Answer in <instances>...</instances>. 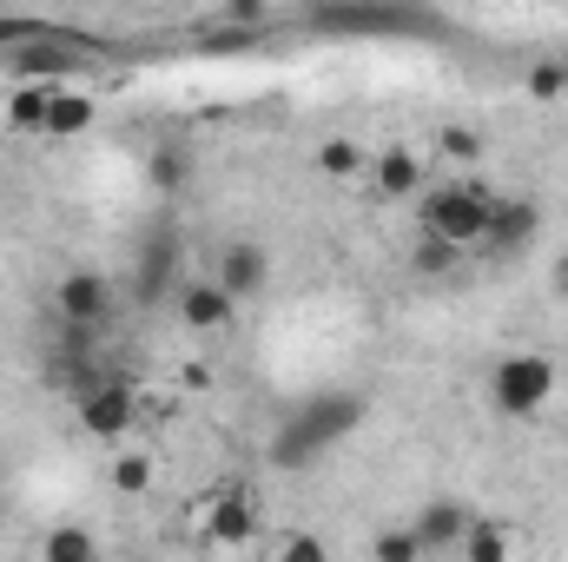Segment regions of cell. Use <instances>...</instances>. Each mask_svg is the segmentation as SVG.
Instances as JSON below:
<instances>
[{
	"mask_svg": "<svg viewBox=\"0 0 568 562\" xmlns=\"http://www.w3.org/2000/svg\"><path fill=\"white\" fill-rule=\"evenodd\" d=\"M371 185L384 192V199H424V152L417 145H404V140H390V145H377L371 152Z\"/></svg>",
	"mask_w": 568,
	"mask_h": 562,
	"instance_id": "12",
	"label": "cell"
},
{
	"mask_svg": "<svg viewBox=\"0 0 568 562\" xmlns=\"http://www.w3.org/2000/svg\"><path fill=\"white\" fill-rule=\"evenodd\" d=\"M516 550H523V543H516V523H503V516H476L456 556L463 562H516Z\"/></svg>",
	"mask_w": 568,
	"mask_h": 562,
	"instance_id": "15",
	"label": "cell"
},
{
	"mask_svg": "<svg viewBox=\"0 0 568 562\" xmlns=\"http://www.w3.org/2000/svg\"><path fill=\"white\" fill-rule=\"evenodd\" d=\"M562 284H568V265H562Z\"/></svg>",
	"mask_w": 568,
	"mask_h": 562,
	"instance_id": "25",
	"label": "cell"
},
{
	"mask_svg": "<svg viewBox=\"0 0 568 562\" xmlns=\"http://www.w3.org/2000/svg\"><path fill=\"white\" fill-rule=\"evenodd\" d=\"M317 172L324 179H364L371 172V152L357 140H344V133H331V140H317Z\"/></svg>",
	"mask_w": 568,
	"mask_h": 562,
	"instance_id": "18",
	"label": "cell"
},
{
	"mask_svg": "<svg viewBox=\"0 0 568 562\" xmlns=\"http://www.w3.org/2000/svg\"><path fill=\"white\" fill-rule=\"evenodd\" d=\"M185 172H192V165H185V152H179V145H159V152L145 159V179H152V192H165V199L185 185Z\"/></svg>",
	"mask_w": 568,
	"mask_h": 562,
	"instance_id": "21",
	"label": "cell"
},
{
	"mask_svg": "<svg viewBox=\"0 0 568 562\" xmlns=\"http://www.w3.org/2000/svg\"><path fill=\"white\" fill-rule=\"evenodd\" d=\"M258 530H265L258 496L239 490V483H219V490L192 510V536H199L205 550H245V543H258Z\"/></svg>",
	"mask_w": 568,
	"mask_h": 562,
	"instance_id": "5",
	"label": "cell"
},
{
	"mask_svg": "<svg viewBox=\"0 0 568 562\" xmlns=\"http://www.w3.org/2000/svg\"><path fill=\"white\" fill-rule=\"evenodd\" d=\"M364 418H371L364 391H311V398H297L284 411L278 436H272V463L278 470H311L317 456H331L337 443H351Z\"/></svg>",
	"mask_w": 568,
	"mask_h": 562,
	"instance_id": "1",
	"label": "cell"
},
{
	"mask_svg": "<svg viewBox=\"0 0 568 562\" xmlns=\"http://www.w3.org/2000/svg\"><path fill=\"white\" fill-rule=\"evenodd\" d=\"M212 284H219V291L245 311V304L272 284V252H265L258 239H232V245L219 252V265H212Z\"/></svg>",
	"mask_w": 568,
	"mask_h": 562,
	"instance_id": "8",
	"label": "cell"
},
{
	"mask_svg": "<svg viewBox=\"0 0 568 562\" xmlns=\"http://www.w3.org/2000/svg\"><path fill=\"white\" fill-rule=\"evenodd\" d=\"M556 391H562V364H556L549 351H536V344L503 351V358L489 364V378H483L489 411H496V418H509V423L542 418V411L556 404Z\"/></svg>",
	"mask_w": 568,
	"mask_h": 562,
	"instance_id": "3",
	"label": "cell"
},
{
	"mask_svg": "<svg viewBox=\"0 0 568 562\" xmlns=\"http://www.w3.org/2000/svg\"><path fill=\"white\" fill-rule=\"evenodd\" d=\"M33 562H106V550H100V536H93L87 523H53V530L40 536Z\"/></svg>",
	"mask_w": 568,
	"mask_h": 562,
	"instance_id": "16",
	"label": "cell"
},
{
	"mask_svg": "<svg viewBox=\"0 0 568 562\" xmlns=\"http://www.w3.org/2000/svg\"><path fill=\"white\" fill-rule=\"evenodd\" d=\"M371 562H429V556L417 550L410 523H384V530L371 536Z\"/></svg>",
	"mask_w": 568,
	"mask_h": 562,
	"instance_id": "19",
	"label": "cell"
},
{
	"mask_svg": "<svg viewBox=\"0 0 568 562\" xmlns=\"http://www.w3.org/2000/svg\"><path fill=\"white\" fill-rule=\"evenodd\" d=\"M93 120H100V100H93V93H80V87H53V107H47V140H80Z\"/></svg>",
	"mask_w": 568,
	"mask_h": 562,
	"instance_id": "14",
	"label": "cell"
},
{
	"mask_svg": "<svg viewBox=\"0 0 568 562\" xmlns=\"http://www.w3.org/2000/svg\"><path fill=\"white\" fill-rule=\"evenodd\" d=\"M542 232V205L529 192H496V212H489V232H483V259H516L529 252Z\"/></svg>",
	"mask_w": 568,
	"mask_h": 562,
	"instance_id": "7",
	"label": "cell"
},
{
	"mask_svg": "<svg viewBox=\"0 0 568 562\" xmlns=\"http://www.w3.org/2000/svg\"><path fill=\"white\" fill-rule=\"evenodd\" d=\"M152 476H159V463H152V450H113V463H106V483L120 490V496H145L152 490Z\"/></svg>",
	"mask_w": 568,
	"mask_h": 562,
	"instance_id": "17",
	"label": "cell"
},
{
	"mask_svg": "<svg viewBox=\"0 0 568 562\" xmlns=\"http://www.w3.org/2000/svg\"><path fill=\"white\" fill-rule=\"evenodd\" d=\"M410 265H417L424 279H443V272H456V252H449V245H436V239H417Z\"/></svg>",
	"mask_w": 568,
	"mask_h": 562,
	"instance_id": "24",
	"label": "cell"
},
{
	"mask_svg": "<svg viewBox=\"0 0 568 562\" xmlns=\"http://www.w3.org/2000/svg\"><path fill=\"white\" fill-rule=\"evenodd\" d=\"M272 562H331V550H324V536H317V530H284L278 556H272Z\"/></svg>",
	"mask_w": 568,
	"mask_h": 562,
	"instance_id": "23",
	"label": "cell"
},
{
	"mask_svg": "<svg viewBox=\"0 0 568 562\" xmlns=\"http://www.w3.org/2000/svg\"><path fill=\"white\" fill-rule=\"evenodd\" d=\"M489 212H496V192L483 179H443V185H424L417 199V239H436L449 245L456 259L463 252H483V232H489Z\"/></svg>",
	"mask_w": 568,
	"mask_h": 562,
	"instance_id": "2",
	"label": "cell"
},
{
	"mask_svg": "<svg viewBox=\"0 0 568 562\" xmlns=\"http://www.w3.org/2000/svg\"><path fill=\"white\" fill-rule=\"evenodd\" d=\"M73 423H80V436H93L106 450H126L133 430L145 423V384L133 371H100L87 391H73Z\"/></svg>",
	"mask_w": 568,
	"mask_h": 562,
	"instance_id": "4",
	"label": "cell"
},
{
	"mask_svg": "<svg viewBox=\"0 0 568 562\" xmlns=\"http://www.w3.org/2000/svg\"><path fill=\"white\" fill-rule=\"evenodd\" d=\"M436 159L476 165V159H483V133H469V127H436Z\"/></svg>",
	"mask_w": 568,
	"mask_h": 562,
	"instance_id": "22",
	"label": "cell"
},
{
	"mask_svg": "<svg viewBox=\"0 0 568 562\" xmlns=\"http://www.w3.org/2000/svg\"><path fill=\"white\" fill-rule=\"evenodd\" d=\"M523 87H529V100H542V107L568 100V60H536V67L523 73Z\"/></svg>",
	"mask_w": 568,
	"mask_h": 562,
	"instance_id": "20",
	"label": "cell"
},
{
	"mask_svg": "<svg viewBox=\"0 0 568 562\" xmlns=\"http://www.w3.org/2000/svg\"><path fill=\"white\" fill-rule=\"evenodd\" d=\"M469 523H476V510L463 496H429L424 510L410 516V536H417L424 556H456L463 536H469Z\"/></svg>",
	"mask_w": 568,
	"mask_h": 562,
	"instance_id": "9",
	"label": "cell"
},
{
	"mask_svg": "<svg viewBox=\"0 0 568 562\" xmlns=\"http://www.w3.org/2000/svg\"><path fill=\"white\" fill-rule=\"evenodd\" d=\"M172 318L185 324V331H199V338H212V331H232V318H239V304L212 284V272H199V279H185L172 291Z\"/></svg>",
	"mask_w": 568,
	"mask_h": 562,
	"instance_id": "10",
	"label": "cell"
},
{
	"mask_svg": "<svg viewBox=\"0 0 568 562\" xmlns=\"http://www.w3.org/2000/svg\"><path fill=\"white\" fill-rule=\"evenodd\" d=\"M179 252H185V245H179V232H172V225H159V232H152V239L140 245V272H133V291H140L145 304H159V298L172 304V291H179Z\"/></svg>",
	"mask_w": 568,
	"mask_h": 562,
	"instance_id": "11",
	"label": "cell"
},
{
	"mask_svg": "<svg viewBox=\"0 0 568 562\" xmlns=\"http://www.w3.org/2000/svg\"><path fill=\"white\" fill-rule=\"evenodd\" d=\"M53 87H60V80H20V87L7 93V127H13V133H27V140H47Z\"/></svg>",
	"mask_w": 568,
	"mask_h": 562,
	"instance_id": "13",
	"label": "cell"
},
{
	"mask_svg": "<svg viewBox=\"0 0 568 562\" xmlns=\"http://www.w3.org/2000/svg\"><path fill=\"white\" fill-rule=\"evenodd\" d=\"M113 311H120V284L106 279V272H93V265L60 272V284H53V324L106 331V324H113Z\"/></svg>",
	"mask_w": 568,
	"mask_h": 562,
	"instance_id": "6",
	"label": "cell"
}]
</instances>
